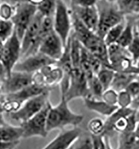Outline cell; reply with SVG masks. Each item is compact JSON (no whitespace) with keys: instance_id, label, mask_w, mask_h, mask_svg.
Here are the masks:
<instances>
[{"instance_id":"cell-1","label":"cell","mask_w":139,"mask_h":149,"mask_svg":"<svg viewBox=\"0 0 139 149\" xmlns=\"http://www.w3.org/2000/svg\"><path fill=\"white\" fill-rule=\"evenodd\" d=\"M73 34L81 45L91 54L98 58L104 65L110 68L108 59L107 47L104 39L89 30L70 10Z\"/></svg>"},{"instance_id":"cell-2","label":"cell","mask_w":139,"mask_h":149,"mask_svg":"<svg viewBox=\"0 0 139 149\" xmlns=\"http://www.w3.org/2000/svg\"><path fill=\"white\" fill-rule=\"evenodd\" d=\"M65 96L61 93L58 104L51 106L47 118V130L49 133L55 130H62L68 126L77 127L84 120V116L73 112L68 106Z\"/></svg>"},{"instance_id":"cell-3","label":"cell","mask_w":139,"mask_h":149,"mask_svg":"<svg viewBox=\"0 0 139 149\" xmlns=\"http://www.w3.org/2000/svg\"><path fill=\"white\" fill-rule=\"evenodd\" d=\"M96 7L99 19L96 34L104 39L108 31L124 20L125 16L120 12L116 1H97Z\"/></svg>"},{"instance_id":"cell-4","label":"cell","mask_w":139,"mask_h":149,"mask_svg":"<svg viewBox=\"0 0 139 149\" xmlns=\"http://www.w3.org/2000/svg\"><path fill=\"white\" fill-rule=\"evenodd\" d=\"M37 13L36 6L32 1L15 2V12L11 21L21 42L27 27Z\"/></svg>"},{"instance_id":"cell-5","label":"cell","mask_w":139,"mask_h":149,"mask_svg":"<svg viewBox=\"0 0 139 149\" xmlns=\"http://www.w3.org/2000/svg\"><path fill=\"white\" fill-rule=\"evenodd\" d=\"M56 3V10L53 16L54 31L60 36L65 47L73 28L70 9L63 1L57 0Z\"/></svg>"},{"instance_id":"cell-6","label":"cell","mask_w":139,"mask_h":149,"mask_svg":"<svg viewBox=\"0 0 139 149\" xmlns=\"http://www.w3.org/2000/svg\"><path fill=\"white\" fill-rule=\"evenodd\" d=\"M51 91H47L42 94L31 98L25 102L16 112L7 114L10 119L20 124L26 122L41 111L49 102Z\"/></svg>"},{"instance_id":"cell-7","label":"cell","mask_w":139,"mask_h":149,"mask_svg":"<svg viewBox=\"0 0 139 149\" xmlns=\"http://www.w3.org/2000/svg\"><path fill=\"white\" fill-rule=\"evenodd\" d=\"M64 95L68 102L77 98L84 100L90 97L89 82L81 67L73 68L70 73L68 87Z\"/></svg>"},{"instance_id":"cell-8","label":"cell","mask_w":139,"mask_h":149,"mask_svg":"<svg viewBox=\"0 0 139 149\" xmlns=\"http://www.w3.org/2000/svg\"><path fill=\"white\" fill-rule=\"evenodd\" d=\"M52 104L48 102L41 111L26 122L20 124L23 130V139L33 137L45 138L48 134L47 130V118Z\"/></svg>"},{"instance_id":"cell-9","label":"cell","mask_w":139,"mask_h":149,"mask_svg":"<svg viewBox=\"0 0 139 149\" xmlns=\"http://www.w3.org/2000/svg\"><path fill=\"white\" fill-rule=\"evenodd\" d=\"M21 55V42L15 31L4 43L1 61L6 71L7 77L13 71V68L20 61Z\"/></svg>"},{"instance_id":"cell-10","label":"cell","mask_w":139,"mask_h":149,"mask_svg":"<svg viewBox=\"0 0 139 149\" xmlns=\"http://www.w3.org/2000/svg\"><path fill=\"white\" fill-rule=\"evenodd\" d=\"M56 63V61L40 52H37L20 60L15 66L13 71L33 74L47 65Z\"/></svg>"},{"instance_id":"cell-11","label":"cell","mask_w":139,"mask_h":149,"mask_svg":"<svg viewBox=\"0 0 139 149\" xmlns=\"http://www.w3.org/2000/svg\"><path fill=\"white\" fill-rule=\"evenodd\" d=\"M64 77V73L56 64L47 65L33 74V83L53 89L60 85Z\"/></svg>"},{"instance_id":"cell-12","label":"cell","mask_w":139,"mask_h":149,"mask_svg":"<svg viewBox=\"0 0 139 149\" xmlns=\"http://www.w3.org/2000/svg\"><path fill=\"white\" fill-rule=\"evenodd\" d=\"M33 83V74L12 71L2 82V89L5 95L16 93Z\"/></svg>"},{"instance_id":"cell-13","label":"cell","mask_w":139,"mask_h":149,"mask_svg":"<svg viewBox=\"0 0 139 149\" xmlns=\"http://www.w3.org/2000/svg\"><path fill=\"white\" fill-rule=\"evenodd\" d=\"M82 130L77 127L61 130L59 134L41 149H68L81 137Z\"/></svg>"},{"instance_id":"cell-14","label":"cell","mask_w":139,"mask_h":149,"mask_svg":"<svg viewBox=\"0 0 139 149\" xmlns=\"http://www.w3.org/2000/svg\"><path fill=\"white\" fill-rule=\"evenodd\" d=\"M64 48L60 36L53 31L42 42L38 52L57 62L63 54Z\"/></svg>"},{"instance_id":"cell-15","label":"cell","mask_w":139,"mask_h":149,"mask_svg":"<svg viewBox=\"0 0 139 149\" xmlns=\"http://www.w3.org/2000/svg\"><path fill=\"white\" fill-rule=\"evenodd\" d=\"M70 10L89 30L95 32L99 24V13L96 4L93 6L80 7L70 3Z\"/></svg>"},{"instance_id":"cell-16","label":"cell","mask_w":139,"mask_h":149,"mask_svg":"<svg viewBox=\"0 0 139 149\" xmlns=\"http://www.w3.org/2000/svg\"><path fill=\"white\" fill-rule=\"evenodd\" d=\"M44 17L38 12L24 35L21 40V59H23L27 52L33 47L40 32L41 25Z\"/></svg>"},{"instance_id":"cell-17","label":"cell","mask_w":139,"mask_h":149,"mask_svg":"<svg viewBox=\"0 0 139 149\" xmlns=\"http://www.w3.org/2000/svg\"><path fill=\"white\" fill-rule=\"evenodd\" d=\"M51 89H52L33 83L16 93L5 95L4 99L16 100L23 104L27 101L41 95L47 91H51Z\"/></svg>"},{"instance_id":"cell-18","label":"cell","mask_w":139,"mask_h":149,"mask_svg":"<svg viewBox=\"0 0 139 149\" xmlns=\"http://www.w3.org/2000/svg\"><path fill=\"white\" fill-rule=\"evenodd\" d=\"M84 104L90 111L105 116L107 117L111 115L119 107L118 106H111L102 100H96L90 98L83 100Z\"/></svg>"},{"instance_id":"cell-19","label":"cell","mask_w":139,"mask_h":149,"mask_svg":"<svg viewBox=\"0 0 139 149\" xmlns=\"http://www.w3.org/2000/svg\"><path fill=\"white\" fill-rule=\"evenodd\" d=\"M23 139V130L21 126L5 123L0 126V141L7 143L20 142Z\"/></svg>"},{"instance_id":"cell-20","label":"cell","mask_w":139,"mask_h":149,"mask_svg":"<svg viewBox=\"0 0 139 149\" xmlns=\"http://www.w3.org/2000/svg\"><path fill=\"white\" fill-rule=\"evenodd\" d=\"M138 15L125 16V26L117 43L122 47L127 48L133 41L135 33V22Z\"/></svg>"},{"instance_id":"cell-21","label":"cell","mask_w":139,"mask_h":149,"mask_svg":"<svg viewBox=\"0 0 139 149\" xmlns=\"http://www.w3.org/2000/svg\"><path fill=\"white\" fill-rule=\"evenodd\" d=\"M138 75L116 72L110 88L118 93L125 91L130 83L136 79Z\"/></svg>"},{"instance_id":"cell-22","label":"cell","mask_w":139,"mask_h":149,"mask_svg":"<svg viewBox=\"0 0 139 149\" xmlns=\"http://www.w3.org/2000/svg\"><path fill=\"white\" fill-rule=\"evenodd\" d=\"M56 65L59 67L64 72L65 75L69 76L73 70V61L71 55V39L70 36L64 48L63 54L60 59L56 62Z\"/></svg>"},{"instance_id":"cell-23","label":"cell","mask_w":139,"mask_h":149,"mask_svg":"<svg viewBox=\"0 0 139 149\" xmlns=\"http://www.w3.org/2000/svg\"><path fill=\"white\" fill-rule=\"evenodd\" d=\"M116 2L125 16L139 15V0H118Z\"/></svg>"},{"instance_id":"cell-24","label":"cell","mask_w":139,"mask_h":149,"mask_svg":"<svg viewBox=\"0 0 139 149\" xmlns=\"http://www.w3.org/2000/svg\"><path fill=\"white\" fill-rule=\"evenodd\" d=\"M32 2L36 6L37 12L44 17L54 16L56 6V1L45 0Z\"/></svg>"},{"instance_id":"cell-25","label":"cell","mask_w":139,"mask_h":149,"mask_svg":"<svg viewBox=\"0 0 139 149\" xmlns=\"http://www.w3.org/2000/svg\"><path fill=\"white\" fill-rule=\"evenodd\" d=\"M125 26V20L119 24L111 28L106 34L104 40L108 47L111 45L116 44L120 37L122 34L123 30Z\"/></svg>"},{"instance_id":"cell-26","label":"cell","mask_w":139,"mask_h":149,"mask_svg":"<svg viewBox=\"0 0 139 149\" xmlns=\"http://www.w3.org/2000/svg\"><path fill=\"white\" fill-rule=\"evenodd\" d=\"M115 73L116 72L111 68L103 65L99 72L96 75L105 91L111 87Z\"/></svg>"},{"instance_id":"cell-27","label":"cell","mask_w":139,"mask_h":149,"mask_svg":"<svg viewBox=\"0 0 139 149\" xmlns=\"http://www.w3.org/2000/svg\"><path fill=\"white\" fill-rule=\"evenodd\" d=\"M137 140L134 131L120 133L118 149H133Z\"/></svg>"},{"instance_id":"cell-28","label":"cell","mask_w":139,"mask_h":149,"mask_svg":"<svg viewBox=\"0 0 139 149\" xmlns=\"http://www.w3.org/2000/svg\"><path fill=\"white\" fill-rule=\"evenodd\" d=\"M90 97L96 100H102V95L105 89L96 75H94L89 82Z\"/></svg>"},{"instance_id":"cell-29","label":"cell","mask_w":139,"mask_h":149,"mask_svg":"<svg viewBox=\"0 0 139 149\" xmlns=\"http://www.w3.org/2000/svg\"><path fill=\"white\" fill-rule=\"evenodd\" d=\"M87 129L90 135H103L105 131V121L99 117L93 118L88 122Z\"/></svg>"},{"instance_id":"cell-30","label":"cell","mask_w":139,"mask_h":149,"mask_svg":"<svg viewBox=\"0 0 139 149\" xmlns=\"http://www.w3.org/2000/svg\"><path fill=\"white\" fill-rule=\"evenodd\" d=\"M15 31L13 23L11 20L0 19V40L5 42Z\"/></svg>"},{"instance_id":"cell-31","label":"cell","mask_w":139,"mask_h":149,"mask_svg":"<svg viewBox=\"0 0 139 149\" xmlns=\"http://www.w3.org/2000/svg\"><path fill=\"white\" fill-rule=\"evenodd\" d=\"M15 2H1L0 4V19L11 20L15 12Z\"/></svg>"},{"instance_id":"cell-32","label":"cell","mask_w":139,"mask_h":149,"mask_svg":"<svg viewBox=\"0 0 139 149\" xmlns=\"http://www.w3.org/2000/svg\"><path fill=\"white\" fill-rule=\"evenodd\" d=\"M127 49L131 55L134 64L136 65V63L139 60V34L135 30V28L133 41L127 47Z\"/></svg>"},{"instance_id":"cell-33","label":"cell","mask_w":139,"mask_h":149,"mask_svg":"<svg viewBox=\"0 0 139 149\" xmlns=\"http://www.w3.org/2000/svg\"><path fill=\"white\" fill-rule=\"evenodd\" d=\"M133 100V98L125 90L120 92L118 93V106L122 109L130 108Z\"/></svg>"},{"instance_id":"cell-34","label":"cell","mask_w":139,"mask_h":149,"mask_svg":"<svg viewBox=\"0 0 139 149\" xmlns=\"http://www.w3.org/2000/svg\"><path fill=\"white\" fill-rule=\"evenodd\" d=\"M118 93L112 88H109L104 91L102 100L109 105L118 106Z\"/></svg>"},{"instance_id":"cell-35","label":"cell","mask_w":139,"mask_h":149,"mask_svg":"<svg viewBox=\"0 0 139 149\" xmlns=\"http://www.w3.org/2000/svg\"><path fill=\"white\" fill-rule=\"evenodd\" d=\"M93 149H106L105 135H90Z\"/></svg>"},{"instance_id":"cell-36","label":"cell","mask_w":139,"mask_h":149,"mask_svg":"<svg viewBox=\"0 0 139 149\" xmlns=\"http://www.w3.org/2000/svg\"><path fill=\"white\" fill-rule=\"evenodd\" d=\"M126 92L130 95V96L135 98L139 94V82L136 79L132 81L127 87L125 89Z\"/></svg>"},{"instance_id":"cell-37","label":"cell","mask_w":139,"mask_h":149,"mask_svg":"<svg viewBox=\"0 0 139 149\" xmlns=\"http://www.w3.org/2000/svg\"><path fill=\"white\" fill-rule=\"evenodd\" d=\"M96 1L94 0H73L70 1V3L80 7H86L95 5Z\"/></svg>"},{"instance_id":"cell-38","label":"cell","mask_w":139,"mask_h":149,"mask_svg":"<svg viewBox=\"0 0 139 149\" xmlns=\"http://www.w3.org/2000/svg\"><path fill=\"white\" fill-rule=\"evenodd\" d=\"M20 143V142L7 143L0 141V149H15Z\"/></svg>"},{"instance_id":"cell-39","label":"cell","mask_w":139,"mask_h":149,"mask_svg":"<svg viewBox=\"0 0 139 149\" xmlns=\"http://www.w3.org/2000/svg\"><path fill=\"white\" fill-rule=\"evenodd\" d=\"M7 77V74L2 63L0 61V81L2 83Z\"/></svg>"},{"instance_id":"cell-40","label":"cell","mask_w":139,"mask_h":149,"mask_svg":"<svg viewBox=\"0 0 139 149\" xmlns=\"http://www.w3.org/2000/svg\"><path fill=\"white\" fill-rule=\"evenodd\" d=\"M130 108L134 111H136L139 109V94L133 99Z\"/></svg>"},{"instance_id":"cell-41","label":"cell","mask_w":139,"mask_h":149,"mask_svg":"<svg viewBox=\"0 0 139 149\" xmlns=\"http://www.w3.org/2000/svg\"><path fill=\"white\" fill-rule=\"evenodd\" d=\"M134 133H135V135L136 137V139L138 140H139V122H137L136 123V127H135V129L134 130Z\"/></svg>"},{"instance_id":"cell-42","label":"cell","mask_w":139,"mask_h":149,"mask_svg":"<svg viewBox=\"0 0 139 149\" xmlns=\"http://www.w3.org/2000/svg\"><path fill=\"white\" fill-rule=\"evenodd\" d=\"M135 28L138 33L139 34V15H138L136 18L135 22Z\"/></svg>"},{"instance_id":"cell-43","label":"cell","mask_w":139,"mask_h":149,"mask_svg":"<svg viewBox=\"0 0 139 149\" xmlns=\"http://www.w3.org/2000/svg\"><path fill=\"white\" fill-rule=\"evenodd\" d=\"M5 95H3L2 89V83L0 81V103H2L4 101Z\"/></svg>"},{"instance_id":"cell-44","label":"cell","mask_w":139,"mask_h":149,"mask_svg":"<svg viewBox=\"0 0 139 149\" xmlns=\"http://www.w3.org/2000/svg\"><path fill=\"white\" fill-rule=\"evenodd\" d=\"M105 142H106V149H112L111 147V145H110L109 136L105 135Z\"/></svg>"},{"instance_id":"cell-45","label":"cell","mask_w":139,"mask_h":149,"mask_svg":"<svg viewBox=\"0 0 139 149\" xmlns=\"http://www.w3.org/2000/svg\"><path fill=\"white\" fill-rule=\"evenodd\" d=\"M4 43L3 42H2V41L0 40V61L1 59V56L2 55L3 53V47H4Z\"/></svg>"},{"instance_id":"cell-46","label":"cell","mask_w":139,"mask_h":149,"mask_svg":"<svg viewBox=\"0 0 139 149\" xmlns=\"http://www.w3.org/2000/svg\"><path fill=\"white\" fill-rule=\"evenodd\" d=\"M3 113H1L0 114V126L2 125H4L5 123H6L7 122L5 121V119H4V117H3Z\"/></svg>"},{"instance_id":"cell-47","label":"cell","mask_w":139,"mask_h":149,"mask_svg":"<svg viewBox=\"0 0 139 149\" xmlns=\"http://www.w3.org/2000/svg\"><path fill=\"white\" fill-rule=\"evenodd\" d=\"M135 118H136V122H139V109L135 111Z\"/></svg>"},{"instance_id":"cell-48","label":"cell","mask_w":139,"mask_h":149,"mask_svg":"<svg viewBox=\"0 0 139 149\" xmlns=\"http://www.w3.org/2000/svg\"><path fill=\"white\" fill-rule=\"evenodd\" d=\"M3 111L2 109V104L1 103H0V114L1 113H3Z\"/></svg>"},{"instance_id":"cell-49","label":"cell","mask_w":139,"mask_h":149,"mask_svg":"<svg viewBox=\"0 0 139 149\" xmlns=\"http://www.w3.org/2000/svg\"><path fill=\"white\" fill-rule=\"evenodd\" d=\"M136 66L138 67V68H139V60L136 63Z\"/></svg>"},{"instance_id":"cell-50","label":"cell","mask_w":139,"mask_h":149,"mask_svg":"<svg viewBox=\"0 0 139 149\" xmlns=\"http://www.w3.org/2000/svg\"><path fill=\"white\" fill-rule=\"evenodd\" d=\"M136 80L139 82V74L138 75L137 77V78H136Z\"/></svg>"},{"instance_id":"cell-51","label":"cell","mask_w":139,"mask_h":149,"mask_svg":"<svg viewBox=\"0 0 139 149\" xmlns=\"http://www.w3.org/2000/svg\"><path fill=\"white\" fill-rule=\"evenodd\" d=\"M75 144L73 145V146H71V147L70 149H73V148H74V146H75Z\"/></svg>"},{"instance_id":"cell-52","label":"cell","mask_w":139,"mask_h":149,"mask_svg":"<svg viewBox=\"0 0 139 149\" xmlns=\"http://www.w3.org/2000/svg\"><path fill=\"white\" fill-rule=\"evenodd\" d=\"M0 4H1V2H0Z\"/></svg>"}]
</instances>
